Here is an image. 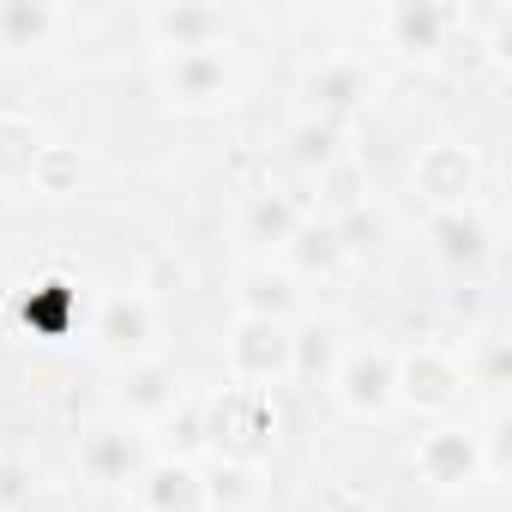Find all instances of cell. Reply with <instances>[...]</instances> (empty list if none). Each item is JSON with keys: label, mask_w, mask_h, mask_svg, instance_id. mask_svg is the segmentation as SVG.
I'll list each match as a JSON object with an SVG mask.
<instances>
[{"label": "cell", "mask_w": 512, "mask_h": 512, "mask_svg": "<svg viewBox=\"0 0 512 512\" xmlns=\"http://www.w3.org/2000/svg\"><path fill=\"white\" fill-rule=\"evenodd\" d=\"M163 428H169V452H163V458H187V452H193V446L205 440V410L181 398V404H175V410L163 416Z\"/></svg>", "instance_id": "cell-27"}, {"label": "cell", "mask_w": 512, "mask_h": 512, "mask_svg": "<svg viewBox=\"0 0 512 512\" xmlns=\"http://www.w3.org/2000/svg\"><path fill=\"white\" fill-rule=\"evenodd\" d=\"M416 476L434 482V488H470L482 482V434L458 428V422H440L416 440Z\"/></svg>", "instance_id": "cell-7"}, {"label": "cell", "mask_w": 512, "mask_h": 512, "mask_svg": "<svg viewBox=\"0 0 512 512\" xmlns=\"http://www.w3.org/2000/svg\"><path fill=\"white\" fill-rule=\"evenodd\" d=\"M326 223L338 229L344 253H368V247H380V241H386V217H380L374 205H356V211H344V217H326Z\"/></svg>", "instance_id": "cell-26"}, {"label": "cell", "mask_w": 512, "mask_h": 512, "mask_svg": "<svg viewBox=\"0 0 512 512\" xmlns=\"http://www.w3.org/2000/svg\"><path fill=\"white\" fill-rule=\"evenodd\" d=\"M296 308H302V290H296L290 272H278V266H247L241 272V314L247 320H284L290 326Z\"/></svg>", "instance_id": "cell-18"}, {"label": "cell", "mask_w": 512, "mask_h": 512, "mask_svg": "<svg viewBox=\"0 0 512 512\" xmlns=\"http://www.w3.org/2000/svg\"><path fill=\"white\" fill-rule=\"evenodd\" d=\"M25 488H31V476H25L19 464H0V506H13Z\"/></svg>", "instance_id": "cell-32"}, {"label": "cell", "mask_w": 512, "mask_h": 512, "mask_svg": "<svg viewBox=\"0 0 512 512\" xmlns=\"http://www.w3.org/2000/svg\"><path fill=\"white\" fill-rule=\"evenodd\" d=\"M13 512H79V494H73L67 482H43V476H31V488L13 500Z\"/></svg>", "instance_id": "cell-28"}, {"label": "cell", "mask_w": 512, "mask_h": 512, "mask_svg": "<svg viewBox=\"0 0 512 512\" xmlns=\"http://www.w3.org/2000/svg\"><path fill=\"white\" fill-rule=\"evenodd\" d=\"M302 223H308V211H302L290 193H278V187H260V193L247 199V217H241V229H247L253 247H278V253L296 241Z\"/></svg>", "instance_id": "cell-16"}, {"label": "cell", "mask_w": 512, "mask_h": 512, "mask_svg": "<svg viewBox=\"0 0 512 512\" xmlns=\"http://www.w3.org/2000/svg\"><path fill=\"white\" fill-rule=\"evenodd\" d=\"M91 338H97V350L103 356H115V362H145L151 356V338H157V308L145 302V296H109L103 308H97V320H91Z\"/></svg>", "instance_id": "cell-9"}, {"label": "cell", "mask_w": 512, "mask_h": 512, "mask_svg": "<svg viewBox=\"0 0 512 512\" xmlns=\"http://www.w3.org/2000/svg\"><path fill=\"white\" fill-rule=\"evenodd\" d=\"M464 392V362L440 344H416L398 356V404L410 410H452Z\"/></svg>", "instance_id": "cell-6"}, {"label": "cell", "mask_w": 512, "mask_h": 512, "mask_svg": "<svg viewBox=\"0 0 512 512\" xmlns=\"http://www.w3.org/2000/svg\"><path fill=\"white\" fill-rule=\"evenodd\" d=\"M187 290H193V266L181 260L175 247H151L145 260H139L133 296H145L151 308H157V302H175V296H187Z\"/></svg>", "instance_id": "cell-21"}, {"label": "cell", "mask_w": 512, "mask_h": 512, "mask_svg": "<svg viewBox=\"0 0 512 512\" xmlns=\"http://www.w3.org/2000/svg\"><path fill=\"white\" fill-rule=\"evenodd\" d=\"M326 512H374V506H368V500H332Z\"/></svg>", "instance_id": "cell-33"}, {"label": "cell", "mask_w": 512, "mask_h": 512, "mask_svg": "<svg viewBox=\"0 0 512 512\" xmlns=\"http://www.w3.org/2000/svg\"><path fill=\"white\" fill-rule=\"evenodd\" d=\"M464 25L458 7H434V0H398L380 13V31L398 55H440L452 49V31Z\"/></svg>", "instance_id": "cell-10"}, {"label": "cell", "mask_w": 512, "mask_h": 512, "mask_svg": "<svg viewBox=\"0 0 512 512\" xmlns=\"http://www.w3.org/2000/svg\"><path fill=\"white\" fill-rule=\"evenodd\" d=\"M296 151H302V163H320V169H326L332 157H344V151H338V133H332L326 121H308V127L296 133Z\"/></svg>", "instance_id": "cell-30"}, {"label": "cell", "mask_w": 512, "mask_h": 512, "mask_svg": "<svg viewBox=\"0 0 512 512\" xmlns=\"http://www.w3.org/2000/svg\"><path fill=\"white\" fill-rule=\"evenodd\" d=\"M308 109L332 127L338 115H350V109H362L368 103V91H374V73L356 61V55H326L320 67H308Z\"/></svg>", "instance_id": "cell-11"}, {"label": "cell", "mask_w": 512, "mask_h": 512, "mask_svg": "<svg viewBox=\"0 0 512 512\" xmlns=\"http://www.w3.org/2000/svg\"><path fill=\"white\" fill-rule=\"evenodd\" d=\"M320 199H326V211H332V217H344V211L368 205V169H362L356 157H332V163L320 169Z\"/></svg>", "instance_id": "cell-23"}, {"label": "cell", "mask_w": 512, "mask_h": 512, "mask_svg": "<svg viewBox=\"0 0 512 512\" xmlns=\"http://www.w3.org/2000/svg\"><path fill=\"white\" fill-rule=\"evenodd\" d=\"M476 380H482V386H488L494 398L506 392V344H500V338H488V344H482V362H476Z\"/></svg>", "instance_id": "cell-31"}, {"label": "cell", "mask_w": 512, "mask_h": 512, "mask_svg": "<svg viewBox=\"0 0 512 512\" xmlns=\"http://www.w3.org/2000/svg\"><path fill=\"white\" fill-rule=\"evenodd\" d=\"M121 404H127V416H139V422H163V416L181 404V374H175L169 362L145 356V362H133V368H127Z\"/></svg>", "instance_id": "cell-15"}, {"label": "cell", "mask_w": 512, "mask_h": 512, "mask_svg": "<svg viewBox=\"0 0 512 512\" xmlns=\"http://www.w3.org/2000/svg\"><path fill=\"white\" fill-rule=\"evenodd\" d=\"M145 37L163 55H187V49H217L229 43V19L205 0H163V7L145 13Z\"/></svg>", "instance_id": "cell-8"}, {"label": "cell", "mask_w": 512, "mask_h": 512, "mask_svg": "<svg viewBox=\"0 0 512 512\" xmlns=\"http://www.w3.org/2000/svg\"><path fill=\"white\" fill-rule=\"evenodd\" d=\"M139 494H145V512H211L205 476L187 458H151L139 470Z\"/></svg>", "instance_id": "cell-12"}, {"label": "cell", "mask_w": 512, "mask_h": 512, "mask_svg": "<svg viewBox=\"0 0 512 512\" xmlns=\"http://www.w3.org/2000/svg\"><path fill=\"white\" fill-rule=\"evenodd\" d=\"M428 235L440 247V260L458 266V272H476L488 260V223L476 217V205H464V211H428Z\"/></svg>", "instance_id": "cell-14"}, {"label": "cell", "mask_w": 512, "mask_h": 512, "mask_svg": "<svg viewBox=\"0 0 512 512\" xmlns=\"http://www.w3.org/2000/svg\"><path fill=\"white\" fill-rule=\"evenodd\" d=\"M205 494H211V512L247 506L253 494H260V470H253V464H241V458H223V464H217V476L205 482Z\"/></svg>", "instance_id": "cell-24"}, {"label": "cell", "mask_w": 512, "mask_h": 512, "mask_svg": "<svg viewBox=\"0 0 512 512\" xmlns=\"http://www.w3.org/2000/svg\"><path fill=\"white\" fill-rule=\"evenodd\" d=\"M43 127L31 115H0V187H13V181H31L37 157H43Z\"/></svg>", "instance_id": "cell-20"}, {"label": "cell", "mask_w": 512, "mask_h": 512, "mask_svg": "<svg viewBox=\"0 0 512 512\" xmlns=\"http://www.w3.org/2000/svg\"><path fill=\"white\" fill-rule=\"evenodd\" d=\"M223 356H229V380L235 386L266 392V386H278V380L296 374V332L284 320H247L241 314Z\"/></svg>", "instance_id": "cell-2"}, {"label": "cell", "mask_w": 512, "mask_h": 512, "mask_svg": "<svg viewBox=\"0 0 512 512\" xmlns=\"http://www.w3.org/2000/svg\"><path fill=\"white\" fill-rule=\"evenodd\" d=\"M157 91H163L169 109H223L241 91V67H235L229 43L187 49V55H163L157 61Z\"/></svg>", "instance_id": "cell-1"}, {"label": "cell", "mask_w": 512, "mask_h": 512, "mask_svg": "<svg viewBox=\"0 0 512 512\" xmlns=\"http://www.w3.org/2000/svg\"><path fill=\"white\" fill-rule=\"evenodd\" d=\"M332 392L350 416H386L398 404V356L386 344H356V350H338L332 362Z\"/></svg>", "instance_id": "cell-4"}, {"label": "cell", "mask_w": 512, "mask_h": 512, "mask_svg": "<svg viewBox=\"0 0 512 512\" xmlns=\"http://www.w3.org/2000/svg\"><path fill=\"white\" fill-rule=\"evenodd\" d=\"M332 362H338V338H332L326 326L296 332V374H320V368H332Z\"/></svg>", "instance_id": "cell-29"}, {"label": "cell", "mask_w": 512, "mask_h": 512, "mask_svg": "<svg viewBox=\"0 0 512 512\" xmlns=\"http://www.w3.org/2000/svg\"><path fill=\"white\" fill-rule=\"evenodd\" d=\"M79 470L91 482H127L145 470V446L133 428H91L85 446H79Z\"/></svg>", "instance_id": "cell-13"}, {"label": "cell", "mask_w": 512, "mask_h": 512, "mask_svg": "<svg viewBox=\"0 0 512 512\" xmlns=\"http://www.w3.org/2000/svg\"><path fill=\"white\" fill-rule=\"evenodd\" d=\"M284 260H290V278H332L350 253H344V241H338V229L332 223H302L296 229V241L284 247Z\"/></svg>", "instance_id": "cell-19"}, {"label": "cell", "mask_w": 512, "mask_h": 512, "mask_svg": "<svg viewBox=\"0 0 512 512\" xmlns=\"http://www.w3.org/2000/svg\"><path fill=\"white\" fill-rule=\"evenodd\" d=\"M272 428H278V416H272L266 392H253V386H229L205 410V440H217V452L241 458V464H253V446H260Z\"/></svg>", "instance_id": "cell-5"}, {"label": "cell", "mask_w": 512, "mask_h": 512, "mask_svg": "<svg viewBox=\"0 0 512 512\" xmlns=\"http://www.w3.org/2000/svg\"><path fill=\"white\" fill-rule=\"evenodd\" d=\"M55 31H61V7H49V0H0V55L49 49Z\"/></svg>", "instance_id": "cell-17"}, {"label": "cell", "mask_w": 512, "mask_h": 512, "mask_svg": "<svg viewBox=\"0 0 512 512\" xmlns=\"http://www.w3.org/2000/svg\"><path fill=\"white\" fill-rule=\"evenodd\" d=\"M79 169H85V163H79L73 145H43V157H37V169H31V187L49 193V199H61V193H73Z\"/></svg>", "instance_id": "cell-25"}, {"label": "cell", "mask_w": 512, "mask_h": 512, "mask_svg": "<svg viewBox=\"0 0 512 512\" xmlns=\"http://www.w3.org/2000/svg\"><path fill=\"white\" fill-rule=\"evenodd\" d=\"M19 314H25V326H37V332H49V338H67V332L79 326L73 284H67V278H43V284L19 302Z\"/></svg>", "instance_id": "cell-22"}, {"label": "cell", "mask_w": 512, "mask_h": 512, "mask_svg": "<svg viewBox=\"0 0 512 512\" xmlns=\"http://www.w3.org/2000/svg\"><path fill=\"white\" fill-rule=\"evenodd\" d=\"M410 187L428 199V211H464V205H476V193H482V163H476L470 145H458V139H434V145L416 151V163H410Z\"/></svg>", "instance_id": "cell-3"}]
</instances>
